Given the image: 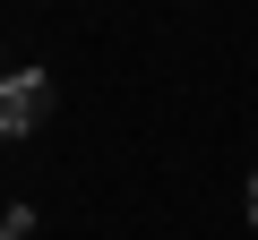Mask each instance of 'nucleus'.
I'll list each match as a JSON object with an SVG mask.
<instances>
[{"label":"nucleus","instance_id":"nucleus-1","mask_svg":"<svg viewBox=\"0 0 258 240\" xmlns=\"http://www.w3.org/2000/svg\"><path fill=\"white\" fill-rule=\"evenodd\" d=\"M43 111H52V77H43V69H18V77H0V138H26Z\"/></svg>","mask_w":258,"mask_h":240},{"label":"nucleus","instance_id":"nucleus-2","mask_svg":"<svg viewBox=\"0 0 258 240\" xmlns=\"http://www.w3.org/2000/svg\"><path fill=\"white\" fill-rule=\"evenodd\" d=\"M249 223H258V172H249Z\"/></svg>","mask_w":258,"mask_h":240},{"label":"nucleus","instance_id":"nucleus-3","mask_svg":"<svg viewBox=\"0 0 258 240\" xmlns=\"http://www.w3.org/2000/svg\"><path fill=\"white\" fill-rule=\"evenodd\" d=\"M0 240H9V231H0Z\"/></svg>","mask_w":258,"mask_h":240}]
</instances>
